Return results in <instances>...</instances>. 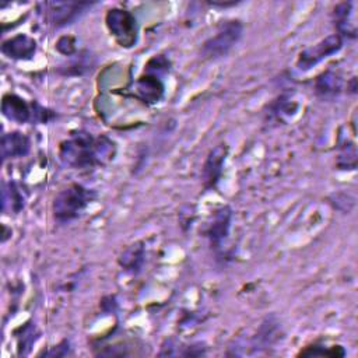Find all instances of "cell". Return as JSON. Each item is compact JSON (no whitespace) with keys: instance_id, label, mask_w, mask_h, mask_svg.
Returning <instances> with one entry per match:
<instances>
[{"instance_id":"1","label":"cell","mask_w":358,"mask_h":358,"mask_svg":"<svg viewBox=\"0 0 358 358\" xmlns=\"http://www.w3.org/2000/svg\"><path fill=\"white\" fill-rule=\"evenodd\" d=\"M116 143L105 134L94 137L87 130H74L59 145V159L71 169H90L110 162Z\"/></svg>"},{"instance_id":"2","label":"cell","mask_w":358,"mask_h":358,"mask_svg":"<svg viewBox=\"0 0 358 358\" xmlns=\"http://www.w3.org/2000/svg\"><path fill=\"white\" fill-rule=\"evenodd\" d=\"M96 199V192L81 183H70L59 190L52 203V214L56 222L69 224L78 218Z\"/></svg>"},{"instance_id":"3","label":"cell","mask_w":358,"mask_h":358,"mask_svg":"<svg viewBox=\"0 0 358 358\" xmlns=\"http://www.w3.org/2000/svg\"><path fill=\"white\" fill-rule=\"evenodd\" d=\"M243 32L241 20H227L220 24L217 32L203 42L200 55L203 59L214 60L227 56L229 50L239 42Z\"/></svg>"},{"instance_id":"4","label":"cell","mask_w":358,"mask_h":358,"mask_svg":"<svg viewBox=\"0 0 358 358\" xmlns=\"http://www.w3.org/2000/svg\"><path fill=\"white\" fill-rule=\"evenodd\" d=\"M105 25L119 46L130 49L138 41V24L136 17L124 8H110L105 15Z\"/></svg>"},{"instance_id":"5","label":"cell","mask_w":358,"mask_h":358,"mask_svg":"<svg viewBox=\"0 0 358 358\" xmlns=\"http://www.w3.org/2000/svg\"><path fill=\"white\" fill-rule=\"evenodd\" d=\"M95 4V1H45L38 7H42L39 13L48 24L60 28L77 21Z\"/></svg>"},{"instance_id":"6","label":"cell","mask_w":358,"mask_h":358,"mask_svg":"<svg viewBox=\"0 0 358 358\" xmlns=\"http://www.w3.org/2000/svg\"><path fill=\"white\" fill-rule=\"evenodd\" d=\"M343 48V38L338 34H331L313 46L302 50L296 59V67L301 71H308L322 60L337 53Z\"/></svg>"},{"instance_id":"7","label":"cell","mask_w":358,"mask_h":358,"mask_svg":"<svg viewBox=\"0 0 358 358\" xmlns=\"http://www.w3.org/2000/svg\"><path fill=\"white\" fill-rule=\"evenodd\" d=\"M228 151L229 148L227 144H218L208 151L201 169V183L204 190H213L217 187L224 172Z\"/></svg>"},{"instance_id":"8","label":"cell","mask_w":358,"mask_h":358,"mask_svg":"<svg viewBox=\"0 0 358 358\" xmlns=\"http://www.w3.org/2000/svg\"><path fill=\"white\" fill-rule=\"evenodd\" d=\"M232 215V208L229 206H222L214 211L211 221L207 225L206 238L208 239L211 249L215 252L222 249V245L229 235Z\"/></svg>"},{"instance_id":"9","label":"cell","mask_w":358,"mask_h":358,"mask_svg":"<svg viewBox=\"0 0 358 358\" xmlns=\"http://www.w3.org/2000/svg\"><path fill=\"white\" fill-rule=\"evenodd\" d=\"M164 92L165 85L161 77L144 71V74L136 80V87L131 96L141 101L145 105H154L162 99Z\"/></svg>"},{"instance_id":"10","label":"cell","mask_w":358,"mask_h":358,"mask_svg":"<svg viewBox=\"0 0 358 358\" xmlns=\"http://www.w3.org/2000/svg\"><path fill=\"white\" fill-rule=\"evenodd\" d=\"M1 113L7 120L18 124L32 123V102L28 103L20 95L7 92L1 98Z\"/></svg>"},{"instance_id":"11","label":"cell","mask_w":358,"mask_h":358,"mask_svg":"<svg viewBox=\"0 0 358 358\" xmlns=\"http://www.w3.org/2000/svg\"><path fill=\"white\" fill-rule=\"evenodd\" d=\"M36 52V41L25 34H17L1 43V53L13 60H31Z\"/></svg>"},{"instance_id":"12","label":"cell","mask_w":358,"mask_h":358,"mask_svg":"<svg viewBox=\"0 0 358 358\" xmlns=\"http://www.w3.org/2000/svg\"><path fill=\"white\" fill-rule=\"evenodd\" d=\"M0 148H1L3 161L13 159V158H22L28 155L31 151V140L22 131L13 130L1 136Z\"/></svg>"},{"instance_id":"13","label":"cell","mask_w":358,"mask_h":358,"mask_svg":"<svg viewBox=\"0 0 358 358\" xmlns=\"http://www.w3.org/2000/svg\"><path fill=\"white\" fill-rule=\"evenodd\" d=\"M333 22L337 34L341 38H357V25L354 20V3L343 1L338 3L333 10Z\"/></svg>"},{"instance_id":"14","label":"cell","mask_w":358,"mask_h":358,"mask_svg":"<svg viewBox=\"0 0 358 358\" xmlns=\"http://www.w3.org/2000/svg\"><path fill=\"white\" fill-rule=\"evenodd\" d=\"M343 85H344L343 77L338 73L333 71L331 69H327L316 77L313 90L319 98L331 99L343 91Z\"/></svg>"},{"instance_id":"15","label":"cell","mask_w":358,"mask_h":358,"mask_svg":"<svg viewBox=\"0 0 358 358\" xmlns=\"http://www.w3.org/2000/svg\"><path fill=\"white\" fill-rule=\"evenodd\" d=\"M298 106H299V103L296 102L294 95L289 92H284V94L278 95L268 105L267 119L275 120V122H284L285 119H289L296 113Z\"/></svg>"},{"instance_id":"16","label":"cell","mask_w":358,"mask_h":358,"mask_svg":"<svg viewBox=\"0 0 358 358\" xmlns=\"http://www.w3.org/2000/svg\"><path fill=\"white\" fill-rule=\"evenodd\" d=\"M144 255H145V249L143 246V242H136L122 252L117 262L122 268L134 274L141 270L144 263Z\"/></svg>"},{"instance_id":"17","label":"cell","mask_w":358,"mask_h":358,"mask_svg":"<svg viewBox=\"0 0 358 358\" xmlns=\"http://www.w3.org/2000/svg\"><path fill=\"white\" fill-rule=\"evenodd\" d=\"M25 206V196L21 190V187L10 180L3 185V211H13L14 214H18Z\"/></svg>"},{"instance_id":"18","label":"cell","mask_w":358,"mask_h":358,"mask_svg":"<svg viewBox=\"0 0 358 358\" xmlns=\"http://www.w3.org/2000/svg\"><path fill=\"white\" fill-rule=\"evenodd\" d=\"M94 62H92V57L90 55V52L84 50V52H77L74 55V59L70 60L66 66H62L57 71L62 74V76H73V77H77V76H84L85 73H88L92 67Z\"/></svg>"},{"instance_id":"19","label":"cell","mask_w":358,"mask_h":358,"mask_svg":"<svg viewBox=\"0 0 358 358\" xmlns=\"http://www.w3.org/2000/svg\"><path fill=\"white\" fill-rule=\"evenodd\" d=\"M337 166L340 169H355L357 166V150L355 143L350 141L348 137H338V155Z\"/></svg>"},{"instance_id":"20","label":"cell","mask_w":358,"mask_h":358,"mask_svg":"<svg viewBox=\"0 0 358 358\" xmlns=\"http://www.w3.org/2000/svg\"><path fill=\"white\" fill-rule=\"evenodd\" d=\"M20 334L15 331L17 336V344H18V354H27L28 348H31L32 344H35V341L39 337V333L36 331V327L31 323H25L24 326H21L18 329Z\"/></svg>"},{"instance_id":"21","label":"cell","mask_w":358,"mask_h":358,"mask_svg":"<svg viewBox=\"0 0 358 358\" xmlns=\"http://www.w3.org/2000/svg\"><path fill=\"white\" fill-rule=\"evenodd\" d=\"M298 355H303V357H344L345 351L341 345H334V347H327L326 345H320V344H312L305 347L303 350L299 351Z\"/></svg>"},{"instance_id":"22","label":"cell","mask_w":358,"mask_h":358,"mask_svg":"<svg viewBox=\"0 0 358 358\" xmlns=\"http://www.w3.org/2000/svg\"><path fill=\"white\" fill-rule=\"evenodd\" d=\"M56 112L41 105L38 101H32V123H49L56 119Z\"/></svg>"},{"instance_id":"23","label":"cell","mask_w":358,"mask_h":358,"mask_svg":"<svg viewBox=\"0 0 358 358\" xmlns=\"http://www.w3.org/2000/svg\"><path fill=\"white\" fill-rule=\"evenodd\" d=\"M55 48L63 56L71 57V56H74L77 53V41L71 35H63V36H60L57 39Z\"/></svg>"},{"instance_id":"24","label":"cell","mask_w":358,"mask_h":358,"mask_svg":"<svg viewBox=\"0 0 358 358\" xmlns=\"http://www.w3.org/2000/svg\"><path fill=\"white\" fill-rule=\"evenodd\" d=\"M355 81H357V78H355V77H352V78L350 80V83L347 84V87L350 88L351 94H355V92H357V85H355Z\"/></svg>"},{"instance_id":"25","label":"cell","mask_w":358,"mask_h":358,"mask_svg":"<svg viewBox=\"0 0 358 358\" xmlns=\"http://www.w3.org/2000/svg\"><path fill=\"white\" fill-rule=\"evenodd\" d=\"M210 6H218V7H229V6H235V4H238V3H235V1H232V3H208Z\"/></svg>"}]
</instances>
